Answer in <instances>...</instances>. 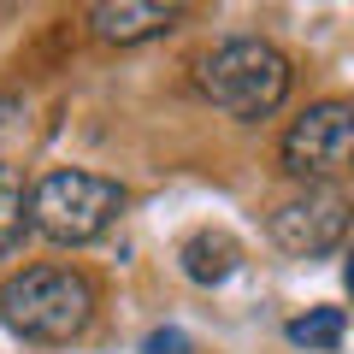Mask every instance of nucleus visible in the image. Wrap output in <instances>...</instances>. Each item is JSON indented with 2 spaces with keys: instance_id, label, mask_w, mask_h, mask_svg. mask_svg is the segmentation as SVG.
Here are the masks:
<instances>
[{
  "instance_id": "obj_4",
  "label": "nucleus",
  "mask_w": 354,
  "mask_h": 354,
  "mask_svg": "<svg viewBox=\"0 0 354 354\" xmlns=\"http://www.w3.org/2000/svg\"><path fill=\"white\" fill-rule=\"evenodd\" d=\"M283 171L301 183H337L354 171V101H319L283 130Z\"/></svg>"
},
{
  "instance_id": "obj_5",
  "label": "nucleus",
  "mask_w": 354,
  "mask_h": 354,
  "mask_svg": "<svg viewBox=\"0 0 354 354\" xmlns=\"http://www.w3.org/2000/svg\"><path fill=\"white\" fill-rule=\"evenodd\" d=\"M348 225H354V201L337 183H307V189L283 195V201L272 207V218H266L272 242H278L283 254H295V260H319V254L342 248Z\"/></svg>"
},
{
  "instance_id": "obj_7",
  "label": "nucleus",
  "mask_w": 354,
  "mask_h": 354,
  "mask_svg": "<svg viewBox=\"0 0 354 354\" xmlns=\"http://www.w3.org/2000/svg\"><path fill=\"white\" fill-rule=\"evenodd\" d=\"M177 260H183V278H189V283L218 290V283L242 266V242L230 236V230H195V236L177 248Z\"/></svg>"
},
{
  "instance_id": "obj_9",
  "label": "nucleus",
  "mask_w": 354,
  "mask_h": 354,
  "mask_svg": "<svg viewBox=\"0 0 354 354\" xmlns=\"http://www.w3.org/2000/svg\"><path fill=\"white\" fill-rule=\"evenodd\" d=\"M290 342H301V348H337L342 342V307H313V313L290 319Z\"/></svg>"
},
{
  "instance_id": "obj_8",
  "label": "nucleus",
  "mask_w": 354,
  "mask_h": 354,
  "mask_svg": "<svg viewBox=\"0 0 354 354\" xmlns=\"http://www.w3.org/2000/svg\"><path fill=\"white\" fill-rule=\"evenodd\" d=\"M24 230H30V195H24V177H18V165H0V260H6V254H18Z\"/></svg>"
},
{
  "instance_id": "obj_10",
  "label": "nucleus",
  "mask_w": 354,
  "mask_h": 354,
  "mask_svg": "<svg viewBox=\"0 0 354 354\" xmlns=\"http://www.w3.org/2000/svg\"><path fill=\"white\" fill-rule=\"evenodd\" d=\"M142 354H195V342L183 337L177 325H160V330H148V337H142Z\"/></svg>"
},
{
  "instance_id": "obj_3",
  "label": "nucleus",
  "mask_w": 354,
  "mask_h": 354,
  "mask_svg": "<svg viewBox=\"0 0 354 354\" xmlns=\"http://www.w3.org/2000/svg\"><path fill=\"white\" fill-rule=\"evenodd\" d=\"M118 213H124V189L101 171H48L30 189V230H41L59 248H83L106 236Z\"/></svg>"
},
{
  "instance_id": "obj_6",
  "label": "nucleus",
  "mask_w": 354,
  "mask_h": 354,
  "mask_svg": "<svg viewBox=\"0 0 354 354\" xmlns=\"http://www.w3.org/2000/svg\"><path fill=\"white\" fill-rule=\"evenodd\" d=\"M171 24H177V6H153V0H106V6L88 12V30H95L101 41H118V48L153 41V36H165Z\"/></svg>"
},
{
  "instance_id": "obj_1",
  "label": "nucleus",
  "mask_w": 354,
  "mask_h": 354,
  "mask_svg": "<svg viewBox=\"0 0 354 354\" xmlns=\"http://www.w3.org/2000/svg\"><path fill=\"white\" fill-rule=\"evenodd\" d=\"M0 319L30 342H71L95 319V283L71 266H24L0 283Z\"/></svg>"
},
{
  "instance_id": "obj_2",
  "label": "nucleus",
  "mask_w": 354,
  "mask_h": 354,
  "mask_svg": "<svg viewBox=\"0 0 354 354\" xmlns=\"http://www.w3.org/2000/svg\"><path fill=\"white\" fill-rule=\"evenodd\" d=\"M201 95L225 118H242V124L272 118L290 95V59L266 36H230L201 59Z\"/></svg>"
},
{
  "instance_id": "obj_11",
  "label": "nucleus",
  "mask_w": 354,
  "mask_h": 354,
  "mask_svg": "<svg viewBox=\"0 0 354 354\" xmlns=\"http://www.w3.org/2000/svg\"><path fill=\"white\" fill-rule=\"evenodd\" d=\"M342 283H348V295H354V254H348V266H342Z\"/></svg>"
}]
</instances>
